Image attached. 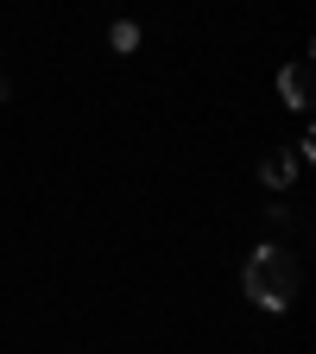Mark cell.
Wrapping results in <instances>:
<instances>
[{"label":"cell","mask_w":316,"mask_h":354,"mask_svg":"<svg viewBox=\"0 0 316 354\" xmlns=\"http://www.w3.org/2000/svg\"><path fill=\"white\" fill-rule=\"evenodd\" d=\"M0 102H13V88H7V76H0Z\"/></svg>","instance_id":"obj_5"},{"label":"cell","mask_w":316,"mask_h":354,"mask_svg":"<svg viewBox=\"0 0 316 354\" xmlns=\"http://www.w3.org/2000/svg\"><path fill=\"white\" fill-rule=\"evenodd\" d=\"M279 95H285V108H310V57H297V64H285L279 70Z\"/></svg>","instance_id":"obj_2"},{"label":"cell","mask_w":316,"mask_h":354,"mask_svg":"<svg viewBox=\"0 0 316 354\" xmlns=\"http://www.w3.org/2000/svg\"><path fill=\"white\" fill-rule=\"evenodd\" d=\"M241 285H247V297H253L259 310H285V304L297 297V253H285V247H259V253L247 259Z\"/></svg>","instance_id":"obj_1"},{"label":"cell","mask_w":316,"mask_h":354,"mask_svg":"<svg viewBox=\"0 0 316 354\" xmlns=\"http://www.w3.org/2000/svg\"><path fill=\"white\" fill-rule=\"evenodd\" d=\"M259 177H266V184H272V190H285V184H291V177H297V158H291V152H266V165H259Z\"/></svg>","instance_id":"obj_3"},{"label":"cell","mask_w":316,"mask_h":354,"mask_svg":"<svg viewBox=\"0 0 316 354\" xmlns=\"http://www.w3.org/2000/svg\"><path fill=\"white\" fill-rule=\"evenodd\" d=\"M108 44H114V51H133V44H140V26H133V19H120V26L108 32Z\"/></svg>","instance_id":"obj_4"}]
</instances>
